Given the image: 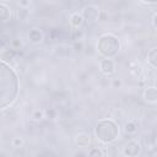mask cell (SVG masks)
<instances>
[{"instance_id":"9c48e42d","label":"cell","mask_w":157,"mask_h":157,"mask_svg":"<svg viewBox=\"0 0 157 157\" xmlns=\"http://www.w3.org/2000/svg\"><path fill=\"white\" fill-rule=\"evenodd\" d=\"M11 18V9L6 2H0V23H5Z\"/></svg>"},{"instance_id":"6da1fadb","label":"cell","mask_w":157,"mask_h":157,"mask_svg":"<svg viewBox=\"0 0 157 157\" xmlns=\"http://www.w3.org/2000/svg\"><path fill=\"white\" fill-rule=\"evenodd\" d=\"M20 93L18 75L12 66L0 60V110L12 105Z\"/></svg>"},{"instance_id":"e0dca14e","label":"cell","mask_w":157,"mask_h":157,"mask_svg":"<svg viewBox=\"0 0 157 157\" xmlns=\"http://www.w3.org/2000/svg\"><path fill=\"white\" fill-rule=\"evenodd\" d=\"M120 86H121V81L120 80H114L113 81V87L114 88H119Z\"/></svg>"},{"instance_id":"8992f818","label":"cell","mask_w":157,"mask_h":157,"mask_svg":"<svg viewBox=\"0 0 157 157\" xmlns=\"http://www.w3.org/2000/svg\"><path fill=\"white\" fill-rule=\"evenodd\" d=\"M99 70L105 76L114 75L117 72V64H115V61L113 59H105V58H103L99 61Z\"/></svg>"},{"instance_id":"ac0fdd59","label":"cell","mask_w":157,"mask_h":157,"mask_svg":"<svg viewBox=\"0 0 157 157\" xmlns=\"http://www.w3.org/2000/svg\"><path fill=\"white\" fill-rule=\"evenodd\" d=\"M156 16H157V13L153 12V15H152V26H153V28H156Z\"/></svg>"},{"instance_id":"52a82bcc","label":"cell","mask_w":157,"mask_h":157,"mask_svg":"<svg viewBox=\"0 0 157 157\" xmlns=\"http://www.w3.org/2000/svg\"><path fill=\"white\" fill-rule=\"evenodd\" d=\"M142 98L148 104L157 103V88L155 86H146L142 91Z\"/></svg>"},{"instance_id":"5b68a950","label":"cell","mask_w":157,"mask_h":157,"mask_svg":"<svg viewBox=\"0 0 157 157\" xmlns=\"http://www.w3.org/2000/svg\"><path fill=\"white\" fill-rule=\"evenodd\" d=\"M142 146L137 140H130L123 146V155L125 157H137L141 153Z\"/></svg>"},{"instance_id":"7c38bea8","label":"cell","mask_w":157,"mask_h":157,"mask_svg":"<svg viewBox=\"0 0 157 157\" xmlns=\"http://www.w3.org/2000/svg\"><path fill=\"white\" fill-rule=\"evenodd\" d=\"M146 59H147V64H148L152 69H156V67H157V49H156V48H151V49L147 52Z\"/></svg>"},{"instance_id":"8fae6325","label":"cell","mask_w":157,"mask_h":157,"mask_svg":"<svg viewBox=\"0 0 157 157\" xmlns=\"http://www.w3.org/2000/svg\"><path fill=\"white\" fill-rule=\"evenodd\" d=\"M43 32L38 28H32L29 32H28V39L34 43V44H39L42 40H43Z\"/></svg>"},{"instance_id":"2e32d148","label":"cell","mask_w":157,"mask_h":157,"mask_svg":"<svg viewBox=\"0 0 157 157\" xmlns=\"http://www.w3.org/2000/svg\"><path fill=\"white\" fill-rule=\"evenodd\" d=\"M11 144H12L13 147H22L23 144H25V141H23L22 137H18V136H17V137H13V139H12Z\"/></svg>"},{"instance_id":"30bf717a","label":"cell","mask_w":157,"mask_h":157,"mask_svg":"<svg viewBox=\"0 0 157 157\" xmlns=\"http://www.w3.org/2000/svg\"><path fill=\"white\" fill-rule=\"evenodd\" d=\"M69 22H70V25L74 27V28H80V27H82V25H83V17H82V15L80 13V12H72L71 15H70V18H69Z\"/></svg>"},{"instance_id":"4fadbf2b","label":"cell","mask_w":157,"mask_h":157,"mask_svg":"<svg viewBox=\"0 0 157 157\" xmlns=\"http://www.w3.org/2000/svg\"><path fill=\"white\" fill-rule=\"evenodd\" d=\"M137 129H139V124L136 120L134 119H130L128 120L125 124H124V131L129 135H132V134H136L137 132Z\"/></svg>"},{"instance_id":"7a4b0ae2","label":"cell","mask_w":157,"mask_h":157,"mask_svg":"<svg viewBox=\"0 0 157 157\" xmlns=\"http://www.w3.org/2000/svg\"><path fill=\"white\" fill-rule=\"evenodd\" d=\"M93 132L98 141L108 145V144L114 142L118 139L120 128H119V124L114 119L102 118L96 123V125L93 128Z\"/></svg>"},{"instance_id":"3957f363","label":"cell","mask_w":157,"mask_h":157,"mask_svg":"<svg viewBox=\"0 0 157 157\" xmlns=\"http://www.w3.org/2000/svg\"><path fill=\"white\" fill-rule=\"evenodd\" d=\"M119 38L113 33H103L97 40V52L105 59H113L120 50Z\"/></svg>"},{"instance_id":"9a60e30c","label":"cell","mask_w":157,"mask_h":157,"mask_svg":"<svg viewBox=\"0 0 157 157\" xmlns=\"http://www.w3.org/2000/svg\"><path fill=\"white\" fill-rule=\"evenodd\" d=\"M31 118L33 120H36V121L42 120L44 118V110H42V109H34L32 112V114H31Z\"/></svg>"},{"instance_id":"5bb4252c","label":"cell","mask_w":157,"mask_h":157,"mask_svg":"<svg viewBox=\"0 0 157 157\" xmlns=\"http://www.w3.org/2000/svg\"><path fill=\"white\" fill-rule=\"evenodd\" d=\"M88 157H104V152L101 147H91L88 150Z\"/></svg>"},{"instance_id":"ba28073f","label":"cell","mask_w":157,"mask_h":157,"mask_svg":"<svg viewBox=\"0 0 157 157\" xmlns=\"http://www.w3.org/2000/svg\"><path fill=\"white\" fill-rule=\"evenodd\" d=\"M75 142L78 147H88L91 145V136L86 132H80L75 136Z\"/></svg>"},{"instance_id":"d6986e66","label":"cell","mask_w":157,"mask_h":157,"mask_svg":"<svg viewBox=\"0 0 157 157\" xmlns=\"http://www.w3.org/2000/svg\"><path fill=\"white\" fill-rule=\"evenodd\" d=\"M141 4H144V5H156L157 4V1H151V2H146V1H141Z\"/></svg>"},{"instance_id":"277c9868","label":"cell","mask_w":157,"mask_h":157,"mask_svg":"<svg viewBox=\"0 0 157 157\" xmlns=\"http://www.w3.org/2000/svg\"><path fill=\"white\" fill-rule=\"evenodd\" d=\"M99 13H101V11H99V7H98L97 5H94V4H88V5H86V6L83 7L81 15H82L85 22H87V23H94V22L98 21Z\"/></svg>"}]
</instances>
